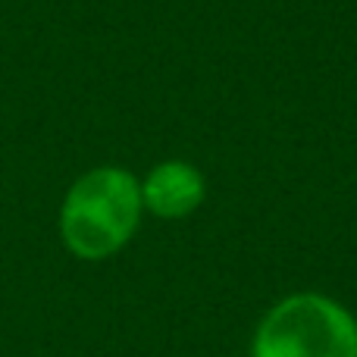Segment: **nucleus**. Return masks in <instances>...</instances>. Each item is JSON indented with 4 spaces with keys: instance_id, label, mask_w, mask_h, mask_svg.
Segmentation results:
<instances>
[{
    "instance_id": "f257e3e1",
    "label": "nucleus",
    "mask_w": 357,
    "mask_h": 357,
    "mask_svg": "<svg viewBox=\"0 0 357 357\" xmlns=\"http://www.w3.org/2000/svg\"><path fill=\"white\" fill-rule=\"evenodd\" d=\"M142 182L126 167H94L66 188L60 204V241L79 260H107L138 232Z\"/></svg>"
},
{
    "instance_id": "f03ea898",
    "label": "nucleus",
    "mask_w": 357,
    "mask_h": 357,
    "mask_svg": "<svg viewBox=\"0 0 357 357\" xmlns=\"http://www.w3.org/2000/svg\"><path fill=\"white\" fill-rule=\"evenodd\" d=\"M254 357H357V320L326 295H291L257 326Z\"/></svg>"
},
{
    "instance_id": "7ed1b4c3",
    "label": "nucleus",
    "mask_w": 357,
    "mask_h": 357,
    "mask_svg": "<svg viewBox=\"0 0 357 357\" xmlns=\"http://www.w3.org/2000/svg\"><path fill=\"white\" fill-rule=\"evenodd\" d=\"M207 182L195 163L163 160L142 178V204L160 220H182L204 204Z\"/></svg>"
}]
</instances>
